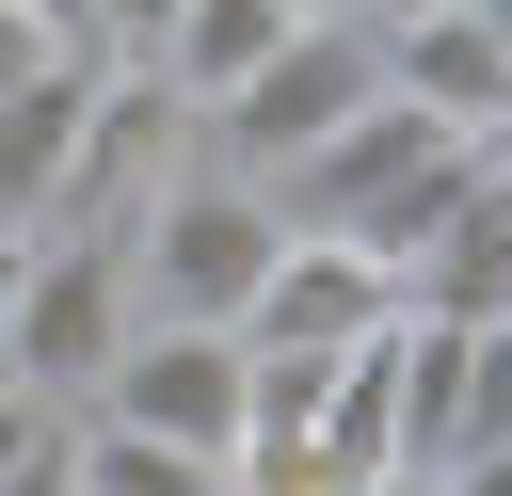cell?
Masks as SVG:
<instances>
[{"label": "cell", "instance_id": "6da1fadb", "mask_svg": "<svg viewBox=\"0 0 512 496\" xmlns=\"http://www.w3.org/2000/svg\"><path fill=\"white\" fill-rule=\"evenodd\" d=\"M480 160H512V144H464V128H432L416 96H368V112H336V128L272 176V208H288V224H336V240H368V256L400 272Z\"/></svg>", "mask_w": 512, "mask_h": 496}, {"label": "cell", "instance_id": "7a4b0ae2", "mask_svg": "<svg viewBox=\"0 0 512 496\" xmlns=\"http://www.w3.org/2000/svg\"><path fill=\"white\" fill-rule=\"evenodd\" d=\"M272 240H288V208L192 144V160H176V176L128 208V240H112L128 320H240V288H256V256H272Z\"/></svg>", "mask_w": 512, "mask_h": 496}, {"label": "cell", "instance_id": "3957f363", "mask_svg": "<svg viewBox=\"0 0 512 496\" xmlns=\"http://www.w3.org/2000/svg\"><path fill=\"white\" fill-rule=\"evenodd\" d=\"M368 96H384V32H368V16H288V32H272V48L192 112V144H208L224 176H256V192H272V176H288L336 112H368Z\"/></svg>", "mask_w": 512, "mask_h": 496}, {"label": "cell", "instance_id": "277c9868", "mask_svg": "<svg viewBox=\"0 0 512 496\" xmlns=\"http://www.w3.org/2000/svg\"><path fill=\"white\" fill-rule=\"evenodd\" d=\"M384 400H400V464H416V480H448L464 448H512V320H432V304H400Z\"/></svg>", "mask_w": 512, "mask_h": 496}, {"label": "cell", "instance_id": "5b68a950", "mask_svg": "<svg viewBox=\"0 0 512 496\" xmlns=\"http://www.w3.org/2000/svg\"><path fill=\"white\" fill-rule=\"evenodd\" d=\"M112 336H128V272H112V240H48V224H32L16 304H0V384H32L48 416H80L96 368H112Z\"/></svg>", "mask_w": 512, "mask_h": 496}, {"label": "cell", "instance_id": "8992f818", "mask_svg": "<svg viewBox=\"0 0 512 496\" xmlns=\"http://www.w3.org/2000/svg\"><path fill=\"white\" fill-rule=\"evenodd\" d=\"M400 320V272L368 256V240H336V224H288L272 256H256V288H240V352H352V336H384Z\"/></svg>", "mask_w": 512, "mask_h": 496}, {"label": "cell", "instance_id": "52a82bcc", "mask_svg": "<svg viewBox=\"0 0 512 496\" xmlns=\"http://www.w3.org/2000/svg\"><path fill=\"white\" fill-rule=\"evenodd\" d=\"M384 96H416L464 144H512V0H432L384 32Z\"/></svg>", "mask_w": 512, "mask_h": 496}, {"label": "cell", "instance_id": "ba28073f", "mask_svg": "<svg viewBox=\"0 0 512 496\" xmlns=\"http://www.w3.org/2000/svg\"><path fill=\"white\" fill-rule=\"evenodd\" d=\"M400 304H432V320H512V160H480V176L432 208V240L400 256Z\"/></svg>", "mask_w": 512, "mask_h": 496}, {"label": "cell", "instance_id": "9c48e42d", "mask_svg": "<svg viewBox=\"0 0 512 496\" xmlns=\"http://www.w3.org/2000/svg\"><path fill=\"white\" fill-rule=\"evenodd\" d=\"M80 96H96V64H16L0 80V224H48V192H64V144H80Z\"/></svg>", "mask_w": 512, "mask_h": 496}, {"label": "cell", "instance_id": "30bf717a", "mask_svg": "<svg viewBox=\"0 0 512 496\" xmlns=\"http://www.w3.org/2000/svg\"><path fill=\"white\" fill-rule=\"evenodd\" d=\"M64 480L80 496H224V448L128 432V416H64Z\"/></svg>", "mask_w": 512, "mask_h": 496}, {"label": "cell", "instance_id": "8fae6325", "mask_svg": "<svg viewBox=\"0 0 512 496\" xmlns=\"http://www.w3.org/2000/svg\"><path fill=\"white\" fill-rule=\"evenodd\" d=\"M272 32H288V0H176V16H160V48H144V80H176V96L208 112Z\"/></svg>", "mask_w": 512, "mask_h": 496}, {"label": "cell", "instance_id": "7c38bea8", "mask_svg": "<svg viewBox=\"0 0 512 496\" xmlns=\"http://www.w3.org/2000/svg\"><path fill=\"white\" fill-rule=\"evenodd\" d=\"M160 16H176V0H96V64H144V48H160Z\"/></svg>", "mask_w": 512, "mask_h": 496}, {"label": "cell", "instance_id": "4fadbf2b", "mask_svg": "<svg viewBox=\"0 0 512 496\" xmlns=\"http://www.w3.org/2000/svg\"><path fill=\"white\" fill-rule=\"evenodd\" d=\"M16 16H32V32L64 48V64H96V0H16Z\"/></svg>", "mask_w": 512, "mask_h": 496}, {"label": "cell", "instance_id": "5bb4252c", "mask_svg": "<svg viewBox=\"0 0 512 496\" xmlns=\"http://www.w3.org/2000/svg\"><path fill=\"white\" fill-rule=\"evenodd\" d=\"M16 64H48V32H32V16L0 0V80H16Z\"/></svg>", "mask_w": 512, "mask_h": 496}, {"label": "cell", "instance_id": "9a60e30c", "mask_svg": "<svg viewBox=\"0 0 512 496\" xmlns=\"http://www.w3.org/2000/svg\"><path fill=\"white\" fill-rule=\"evenodd\" d=\"M336 16H368V32H400V16H432V0H336Z\"/></svg>", "mask_w": 512, "mask_h": 496}, {"label": "cell", "instance_id": "2e32d148", "mask_svg": "<svg viewBox=\"0 0 512 496\" xmlns=\"http://www.w3.org/2000/svg\"><path fill=\"white\" fill-rule=\"evenodd\" d=\"M16 256H32V224H0V304H16Z\"/></svg>", "mask_w": 512, "mask_h": 496}, {"label": "cell", "instance_id": "e0dca14e", "mask_svg": "<svg viewBox=\"0 0 512 496\" xmlns=\"http://www.w3.org/2000/svg\"><path fill=\"white\" fill-rule=\"evenodd\" d=\"M352 496H432V480H416V464H384V480H352Z\"/></svg>", "mask_w": 512, "mask_h": 496}, {"label": "cell", "instance_id": "ac0fdd59", "mask_svg": "<svg viewBox=\"0 0 512 496\" xmlns=\"http://www.w3.org/2000/svg\"><path fill=\"white\" fill-rule=\"evenodd\" d=\"M288 16H336V0H288Z\"/></svg>", "mask_w": 512, "mask_h": 496}]
</instances>
